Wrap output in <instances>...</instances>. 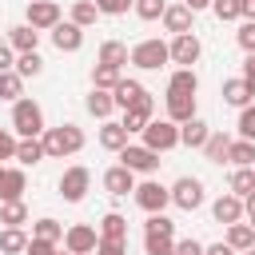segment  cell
Segmentation results:
<instances>
[{"label": "cell", "mask_w": 255, "mask_h": 255, "mask_svg": "<svg viewBox=\"0 0 255 255\" xmlns=\"http://www.w3.org/2000/svg\"><path fill=\"white\" fill-rule=\"evenodd\" d=\"M131 195H135V203H139L147 215H159V211L171 203V191H167L159 179H143V183H135V191H131Z\"/></svg>", "instance_id": "obj_6"}, {"label": "cell", "mask_w": 255, "mask_h": 255, "mask_svg": "<svg viewBox=\"0 0 255 255\" xmlns=\"http://www.w3.org/2000/svg\"><path fill=\"white\" fill-rule=\"evenodd\" d=\"M227 147H231V139H227L223 131H211L207 143H203V155H207L211 163H223V159H227Z\"/></svg>", "instance_id": "obj_35"}, {"label": "cell", "mask_w": 255, "mask_h": 255, "mask_svg": "<svg viewBox=\"0 0 255 255\" xmlns=\"http://www.w3.org/2000/svg\"><path fill=\"white\" fill-rule=\"evenodd\" d=\"M52 44H56L60 52H80V48H84V28H76L72 20H64V24L52 28Z\"/></svg>", "instance_id": "obj_15"}, {"label": "cell", "mask_w": 255, "mask_h": 255, "mask_svg": "<svg viewBox=\"0 0 255 255\" xmlns=\"http://www.w3.org/2000/svg\"><path fill=\"white\" fill-rule=\"evenodd\" d=\"M239 8H243V0H211V12H215L219 20H243Z\"/></svg>", "instance_id": "obj_42"}, {"label": "cell", "mask_w": 255, "mask_h": 255, "mask_svg": "<svg viewBox=\"0 0 255 255\" xmlns=\"http://www.w3.org/2000/svg\"><path fill=\"white\" fill-rule=\"evenodd\" d=\"M191 12H203V8H211V0H183Z\"/></svg>", "instance_id": "obj_55"}, {"label": "cell", "mask_w": 255, "mask_h": 255, "mask_svg": "<svg viewBox=\"0 0 255 255\" xmlns=\"http://www.w3.org/2000/svg\"><path fill=\"white\" fill-rule=\"evenodd\" d=\"M128 60H131L135 68H143V72H155V68H163L171 56H167V44H163L159 36H151V40H139V44L128 52Z\"/></svg>", "instance_id": "obj_3"}, {"label": "cell", "mask_w": 255, "mask_h": 255, "mask_svg": "<svg viewBox=\"0 0 255 255\" xmlns=\"http://www.w3.org/2000/svg\"><path fill=\"white\" fill-rule=\"evenodd\" d=\"M96 255H128V243H108V239H100V243H96Z\"/></svg>", "instance_id": "obj_50"}, {"label": "cell", "mask_w": 255, "mask_h": 255, "mask_svg": "<svg viewBox=\"0 0 255 255\" xmlns=\"http://www.w3.org/2000/svg\"><path fill=\"white\" fill-rule=\"evenodd\" d=\"M36 44H40V32H36V28H28V24H16V28H8V48H12L16 56H24V52H36Z\"/></svg>", "instance_id": "obj_19"}, {"label": "cell", "mask_w": 255, "mask_h": 255, "mask_svg": "<svg viewBox=\"0 0 255 255\" xmlns=\"http://www.w3.org/2000/svg\"><path fill=\"white\" fill-rule=\"evenodd\" d=\"M199 52H203V44H199V36H195V32L171 36V44H167V56H171V64H179V68H191V64L199 60Z\"/></svg>", "instance_id": "obj_10"}, {"label": "cell", "mask_w": 255, "mask_h": 255, "mask_svg": "<svg viewBox=\"0 0 255 255\" xmlns=\"http://www.w3.org/2000/svg\"><path fill=\"white\" fill-rule=\"evenodd\" d=\"M175 255H203V243L199 239H179L175 243Z\"/></svg>", "instance_id": "obj_49"}, {"label": "cell", "mask_w": 255, "mask_h": 255, "mask_svg": "<svg viewBox=\"0 0 255 255\" xmlns=\"http://www.w3.org/2000/svg\"><path fill=\"white\" fill-rule=\"evenodd\" d=\"M227 163H235V167H255V143H247V139H231V147H227Z\"/></svg>", "instance_id": "obj_33"}, {"label": "cell", "mask_w": 255, "mask_h": 255, "mask_svg": "<svg viewBox=\"0 0 255 255\" xmlns=\"http://www.w3.org/2000/svg\"><path fill=\"white\" fill-rule=\"evenodd\" d=\"M131 4H135V0H96V12H100V16H124Z\"/></svg>", "instance_id": "obj_45"}, {"label": "cell", "mask_w": 255, "mask_h": 255, "mask_svg": "<svg viewBox=\"0 0 255 255\" xmlns=\"http://www.w3.org/2000/svg\"><path fill=\"white\" fill-rule=\"evenodd\" d=\"M243 215H255V191H251V195L243 199Z\"/></svg>", "instance_id": "obj_56"}, {"label": "cell", "mask_w": 255, "mask_h": 255, "mask_svg": "<svg viewBox=\"0 0 255 255\" xmlns=\"http://www.w3.org/2000/svg\"><path fill=\"white\" fill-rule=\"evenodd\" d=\"M239 80H243V84L251 88V96H255V52L243 60V76H239Z\"/></svg>", "instance_id": "obj_51"}, {"label": "cell", "mask_w": 255, "mask_h": 255, "mask_svg": "<svg viewBox=\"0 0 255 255\" xmlns=\"http://www.w3.org/2000/svg\"><path fill=\"white\" fill-rule=\"evenodd\" d=\"M96 64L124 68V64H128V44H120V40H104V44H100V60H96Z\"/></svg>", "instance_id": "obj_30"}, {"label": "cell", "mask_w": 255, "mask_h": 255, "mask_svg": "<svg viewBox=\"0 0 255 255\" xmlns=\"http://www.w3.org/2000/svg\"><path fill=\"white\" fill-rule=\"evenodd\" d=\"M40 143H44V155H48V159H64V155H76V151L84 147V128H76V124L44 128Z\"/></svg>", "instance_id": "obj_1"}, {"label": "cell", "mask_w": 255, "mask_h": 255, "mask_svg": "<svg viewBox=\"0 0 255 255\" xmlns=\"http://www.w3.org/2000/svg\"><path fill=\"white\" fill-rule=\"evenodd\" d=\"M0 223H4V227H24V223H28V207H24V199H8V203H0Z\"/></svg>", "instance_id": "obj_31"}, {"label": "cell", "mask_w": 255, "mask_h": 255, "mask_svg": "<svg viewBox=\"0 0 255 255\" xmlns=\"http://www.w3.org/2000/svg\"><path fill=\"white\" fill-rule=\"evenodd\" d=\"M12 68H16V56L8 44H0V72H12Z\"/></svg>", "instance_id": "obj_52"}, {"label": "cell", "mask_w": 255, "mask_h": 255, "mask_svg": "<svg viewBox=\"0 0 255 255\" xmlns=\"http://www.w3.org/2000/svg\"><path fill=\"white\" fill-rule=\"evenodd\" d=\"M120 167H128L131 175H151V171L159 167V155H155L151 147H143V143H128V147L120 151Z\"/></svg>", "instance_id": "obj_5"}, {"label": "cell", "mask_w": 255, "mask_h": 255, "mask_svg": "<svg viewBox=\"0 0 255 255\" xmlns=\"http://www.w3.org/2000/svg\"><path fill=\"white\" fill-rule=\"evenodd\" d=\"M239 139H247V143H255V104H247V108H239Z\"/></svg>", "instance_id": "obj_41"}, {"label": "cell", "mask_w": 255, "mask_h": 255, "mask_svg": "<svg viewBox=\"0 0 255 255\" xmlns=\"http://www.w3.org/2000/svg\"><path fill=\"white\" fill-rule=\"evenodd\" d=\"M12 131L20 135V139H40L44 135V108L36 104V100H16L12 104Z\"/></svg>", "instance_id": "obj_2"}, {"label": "cell", "mask_w": 255, "mask_h": 255, "mask_svg": "<svg viewBox=\"0 0 255 255\" xmlns=\"http://www.w3.org/2000/svg\"><path fill=\"white\" fill-rule=\"evenodd\" d=\"M120 80H124V68H112V64H96L92 68V88H100V92H112Z\"/></svg>", "instance_id": "obj_26"}, {"label": "cell", "mask_w": 255, "mask_h": 255, "mask_svg": "<svg viewBox=\"0 0 255 255\" xmlns=\"http://www.w3.org/2000/svg\"><path fill=\"white\" fill-rule=\"evenodd\" d=\"M96 243H100V231L88 227V223H72V227L64 231V251H68V255H92Z\"/></svg>", "instance_id": "obj_9"}, {"label": "cell", "mask_w": 255, "mask_h": 255, "mask_svg": "<svg viewBox=\"0 0 255 255\" xmlns=\"http://www.w3.org/2000/svg\"><path fill=\"white\" fill-rule=\"evenodd\" d=\"M24 255H60V247H56V243H48V239H28Z\"/></svg>", "instance_id": "obj_47"}, {"label": "cell", "mask_w": 255, "mask_h": 255, "mask_svg": "<svg viewBox=\"0 0 255 255\" xmlns=\"http://www.w3.org/2000/svg\"><path fill=\"white\" fill-rule=\"evenodd\" d=\"M239 255H251V251H239Z\"/></svg>", "instance_id": "obj_58"}, {"label": "cell", "mask_w": 255, "mask_h": 255, "mask_svg": "<svg viewBox=\"0 0 255 255\" xmlns=\"http://www.w3.org/2000/svg\"><path fill=\"white\" fill-rule=\"evenodd\" d=\"M84 108H88L96 120H108V116L116 112V100H112V92H100V88H92V92H88V100H84Z\"/></svg>", "instance_id": "obj_25"}, {"label": "cell", "mask_w": 255, "mask_h": 255, "mask_svg": "<svg viewBox=\"0 0 255 255\" xmlns=\"http://www.w3.org/2000/svg\"><path fill=\"white\" fill-rule=\"evenodd\" d=\"M32 239H48V243H60L64 239V223H56V219H36L32 223Z\"/></svg>", "instance_id": "obj_37"}, {"label": "cell", "mask_w": 255, "mask_h": 255, "mask_svg": "<svg viewBox=\"0 0 255 255\" xmlns=\"http://www.w3.org/2000/svg\"><path fill=\"white\" fill-rule=\"evenodd\" d=\"M24 187H28L24 167H4V163H0V203L20 199V195H24Z\"/></svg>", "instance_id": "obj_13"}, {"label": "cell", "mask_w": 255, "mask_h": 255, "mask_svg": "<svg viewBox=\"0 0 255 255\" xmlns=\"http://www.w3.org/2000/svg\"><path fill=\"white\" fill-rule=\"evenodd\" d=\"M195 88H199V76H195V68H175V72H171V80H167V92L195 96Z\"/></svg>", "instance_id": "obj_27"}, {"label": "cell", "mask_w": 255, "mask_h": 255, "mask_svg": "<svg viewBox=\"0 0 255 255\" xmlns=\"http://www.w3.org/2000/svg\"><path fill=\"white\" fill-rule=\"evenodd\" d=\"M203 255H235L227 243H211V247H203Z\"/></svg>", "instance_id": "obj_53"}, {"label": "cell", "mask_w": 255, "mask_h": 255, "mask_svg": "<svg viewBox=\"0 0 255 255\" xmlns=\"http://www.w3.org/2000/svg\"><path fill=\"white\" fill-rule=\"evenodd\" d=\"M223 243H227L235 255H239V251H251V247H255V231H251V223H231Z\"/></svg>", "instance_id": "obj_24"}, {"label": "cell", "mask_w": 255, "mask_h": 255, "mask_svg": "<svg viewBox=\"0 0 255 255\" xmlns=\"http://www.w3.org/2000/svg\"><path fill=\"white\" fill-rule=\"evenodd\" d=\"M227 187H231V195L247 199V195L255 191V167H235V171H231V179H227Z\"/></svg>", "instance_id": "obj_29"}, {"label": "cell", "mask_w": 255, "mask_h": 255, "mask_svg": "<svg viewBox=\"0 0 255 255\" xmlns=\"http://www.w3.org/2000/svg\"><path fill=\"white\" fill-rule=\"evenodd\" d=\"M24 247H28L24 227H4V231H0V251H4V255H24Z\"/></svg>", "instance_id": "obj_32"}, {"label": "cell", "mask_w": 255, "mask_h": 255, "mask_svg": "<svg viewBox=\"0 0 255 255\" xmlns=\"http://www.w3.org/2000/svg\"><path fill=\"white\" fill-rule=\"evenodd\" d=\"M223 104H231V108H247V104H255V96H251V88L235 76V80H223Z\"/></svg>", "instance_id": "obj_23"}, {"label": "cell", "mask_w": 255, "mask_h": 255, "mask_svg": "<svg viewBox=\"0 0 255 255\" xmlns=\"http://www.w3.org/2000/svg\"><path fill=\"white\" fill-rule=\"evenodd\" d=\"M207 135H211V128H207L199 116H191L187 124H179V143H183V147H203Z\"/></svg>", "instance_id": "obj_21"}, {"label": "cell", "mask_w": 255, "mask_h": 255, "mask_svg": "<svg viewBox=\"0 0 255 255\" xmlns=\"http://www.w3.org/2000/svg\"><path fill=\"white\" fill-rule=\"evenodd\" d=\"M16 159L28 167V163H40V159H48V155H44V143H40V139H16Z\"/></svg>", "instance_id": "obj_36"}, {"label": "cell", "mask_w": 255, "mask_h": 255, "mask_svg": "<svg viewBox=\"0 0 255 255\" xmlns=\"http://www.w3.org/2000/svg\"><path fill=\"white\" fill-rule=\"evenodd\" d=\"M20 80H28V76H40L44 72V60H40V52H24V56H16V68H12Z\"/></svg>", "instance_id": "obj_38"}, {"label": "cell", "mask_w": 255, "mask_h": 255, "mask_svg": "<svg viewBox=\"0 0 255 255\" xmlns=\"http://www.w3.org/2000/svg\"><path fill=\"white\" fill-rule=\"evenodd\" d=\"M143 251H147V255H175V239H159V235H143Z\"/></svg>", "instance_id": "obj_44"}, {"label": "cell", "mask_w": 255, "mask_h": 255, "mask_svg": "<svg viewBox=\"0 0 255 255\" xmlns=\"http://www.w3.org/2000/svg\"><path fill=\"white\" fill-rule=\"evenodd\" d=\"M251 255H255V247H251Z\"/></svg>", "instance_id": "obj_59"}, {"label": "cell", "mask_w": 255, "mask_h": 255, "mask_svg": "<svg viewBox=\"0 0 255 255\" xmlns=\"http://www.w3.org/2000/svg\"><path fill=\"white\" fill-rule=\"evenodd\" d=\"M24 96V80L16 76V72H0V100H20Z\"/></svg>", "instance_id": "obj_40"}, {"label": "cell", "mask_w": 255, "mask_h": 255, "mask_svg": "<svg viewBox=\"0 0 255 255\" xmlns=\"http://www.w3.org/2000/svg\"><path fill=\"white\" fill-rule=\"evenodd\" d=\"M104 187H108V195H116V199H120V195L135 191V175H131L128 167H120V163H116V167H108V171H104Z\"/></svg>", "instance_id": "obj_18"}, {"label": "cell", "mask_w": 255, "mask_h": 255, "mask_svg": "<svg viewBox=\"0 0 255 255\" xmlns=\"http://www.w3.org/2000/svg\"><path fill=\"white\" fill-rule=\"evenodd\" d=\"M247 219H251V231H255V215H247Z\"/></svg>", "instance_id": "obj_57"}, {"label": "cell", "mask_w": 255, "mask_h": 255, "mask_svg": "<svg viewBox=\"0 0 255 255\" xmlns=\"http://www.w3.org/2000/svg\"><path fill=\"white\" fill-rule=\"evenodd\" d=\"M96 20H100L96 0H76V4H72V24H76V28H92Z\"/></svg>", "instance_id": "obj_34"}, {"label": "cell", "mask_w": 255, "mask_h": 255, "mask_svg": "<svg viewBox=\"0 0 255 255\" xmlns=\"http://www.w3.org/2000/svg\"><path fill=\"white\" fill-rule=\"evenodd\" d=\"M235 40H239V48L251 56V52H255V24H251V20H243V28L235 32Z\"/></svg>", "instance_id": "obj_46"}, {"label": "cell", "mask_w": 255, "mask_h": 255, "mask_svg": "<svg viewBox=\"0 0 255 255\" xmlns=\"http://www.w3.org/2000/svg\"><path fill=\"white\" fill-rule=\"evenodd\" d=\"M167 191H171V203H175V207H183V211L203 207V183H199L195 175H179Z\"/></svg>", "instance_id": "obj_8"}, {"label": "cell", "mask_w": 255, "mask_h": 255, "mask_svg": "<svg viewBox=\"0 0 255 255\" xmlns=\"http://www.w3.org/2000/svg\"><path fill=\"white\" fill-rule=\"evenodd\" d=\"M239 16H243V20H251V24H255V0H243V8H239Z\"/></svg>", "instance_id": "obj_54"}, {"label": "cell", "mask_w": 255, "mask_h": 255, "mask_svg": "<svg viewBox=\"0 0 255 255\" xmlns=\"http://www.w3.org/2000/svg\"><path fill=\"white\" fill-rule=\"evenodd\" d=\"M96 231H100V239H108V243H128V219H124L120 211H108Z\"/></svg>", "instance_id": "obj_20"}, {"label": "cell", "mask_w": 255, "mask_h": 255, "mask_svg": "<svg viewBox=\"0 0 255 255\" xmlns=\"http://www.w3.org/2000/svg\"><path fill=\"white\" fill-rule=\"evenodd\" d=\"M100 147H108V151H124V147H128V131H124L116 120H108V124L100 128Z\"/></svg>", "instance_id": "obj_28"}, {"label": "cell", "mask_w": 255, "mask_h": 255, "mask_svg": "<svg viewBox=\"0 0 255 255\" xmlns=\"http://www.w3.org/2000/svg\"><path fill=\"white\" fill-rule=\"evenodd\" d=\"M88 187H92V171H88L84 163H72V167L60 175V195H64L68 203H80V199L88 195Z\"/></svg>", "instance_id": "obj_7"}, {"label": "cell", "mask_w": 255, "mask_h": 255, "mask_svg": "<svg viewBox=\"0 0 255 255\" xmlns=\"http://www.w3.org/2000/svg\"><path fill=\"white\" fill-rule=\"evenodd\" d=\"M0 159H16V135L8 128H0Z\"/></svg>", "instance_id": "obj_48"}, {"label": "cell", "mask_w": 255, "mask_h": 255, "mask_svg": "<svg viewBox=\"0 0 255 255\" xmlns=\"http://www.w3.org/2000/svg\"><path fill=\"white\" fill-rule=\"evenodd\" d=\"M143 147H151L155 155L179 147V124H171V120H151V124L143 128Z\"/></svg>", "instance_id": "obj_4"}, {"label": "cell", "mask_w": 255, "mask_h": 255, "mask_svg": "<svg viewBox=\"0 0 255 255\" xmlns=\"http://www.w3.org/2000/svg\"><path fill=\"white\" fill-rule=\"evenodd\" d=\"M211 215H215V223H227V227H231V223L243 219V199L227 191V195H219V199L211 203Z\"/></svg>", "instance_id": "obj_16"}, {"label": "cell", "mask_w": 255, "mask_h": 255, "mask_svg": "<svg viewBox=\"0 0 255 255\" xmlns=\"http://www.w3.org/2000/svg\"><path fill=\"white\" fill-rule=\"evenodd\" d=\"M167 120L171 124H187L195 116V96H183V92H167Z\"/></svg>", "instance_id": "obj_17"}, {"label": "cell", "mask_w": 255, "mask_h": 255, "mask_svg": "<svg viewBox=\"0 0 255 255\" xmlns=\"http://www.w3.org/2000/svg\"><path fill=\"white\" fill-rule=\"evenodd\" d=\"M191 16H195V12H191L187 4H167L159 20H163V28H167L171 36H183V32H191Z\"/></svg>", "instance_id": "obj_14"}, {"label": "cell", "mask_w": 255, "mask_h": 255, "mask_svg": "<svg viewBox=\"0 0 255 255\" xmlns=\"http://www.w3.org/2000/svg\"><path fill=\"white\" fill-rule=\"evenodd\" d=\"M143 92H147V88H143L139 80H128V76H124V80L112 88V100H116V108H124V112H128V108H131V104H135Z\"/></svg>", "instance_id": "obj_22"}, {"label": "cell", "mask_w": 255, "mask_h": 255, "mask_svg": "<svg viewBox=\"0 0 255 255\" xmlns=\"http://www.w3.org/2000/svg\"><path fill=\"white\" fill-rule=\"evenodd\" d=\"M64 255H68V251H64Z\"/></svg>", "instance_id": "obj_60"}, {"label": "cell", "mask_w": 255, "mask_h": 255, "mask_svg": "<svg viewBox=\"0 0 255 255\" xmlns=\"http://www.w3.org/2000/svg\"><path fill=\"white\" fill-rule=\"evenodd\" d=\"M151 112H155V100H151V96L143 92V96H139V100H135V104H131V108L124 112V120H120V128H124L128 135H131V131H143V128L151 124Z\"/></svg>", "instance_id": "obj_12"}, {"label": "cell", "mask_w": 255, "mask_h": 255, "mask_svg": "<svg viewBox=\"0 0 255 255\" xmlns=\"http://www.w3.org/2000/svg\"><path fill=\"white\" fill-rule=\"evenodd\" d=\"M143 235H159V239H175V223L159 211V215H147V223H143Z\"/></svg>", "instance_id": "obj_39"}, {"label": "cell", "mask_w": 255, "mask_h": 255, "mask_svg": "<svg viewBox=\"0 0 255 255\" xmlns=\"http://www.w3.org/2000/svg\"><path fill=\"white\" fill-rule=\"evenodd\" d=\"M60 24V4L56 0H28V28L52 32Z\"/></svg>", "instance_id": "obj_11"}, {"label": "cell", "mask_w": 255, "mask_h": 255, "mask_svg": "<svg viewBox=\"0 0 255 255\" xmlns=\"http://www.w3.org/2000/svg\"><path fill=\"white\" fill-rule=\"evenodd\" d=\"M131 8H135V16H139V20H159L167 4H163V0H135Z\"/></svg>", "instance_id": "obj_43"}]
</instances>
